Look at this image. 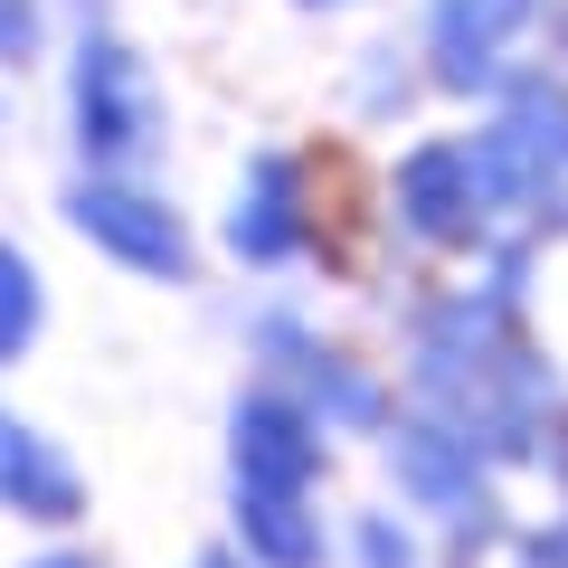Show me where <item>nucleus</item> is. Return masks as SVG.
Here are the masks:
<instances>
[{"instance_id":"7ed1b4c3","label":"nucleus","mask_w":568,"mask_h":568,"mask_svg":"<svg viewBox=\"0 0 568 568\" xmlns=\"http://www.w3.org/2000/svg\"><path fill=\"white\" fill-rule=\"evenodd\" d=\"M67 219H77L85 237L104 246V256L142 265V275H181V265H190V237H181V219H171L162 200H142V190H114V181H85L77 200H67Z\"/></svg>"},{"instance_id":"dca6fc26","label":"nucleus","mask_w":568,"mask_h":568,"mask_svg":"<svg viewBox=\"0 0 568 568\" xmlns=\"http://www.w3.org/2000/svg\"><path fill=\"white\" fill-rule=\"evenodd\" d=\"M39 568H85V559H39Z\"/></svg>"},{"instance_id":"6e6552de","label":"nucleus","mask_w":568,"mask_h":568,"mask_svg":"<svg viewBox=\"0 0 568 568\" xmlns=\"http://www.w3.org/2000/svg\"><path fill=\"white\" fill-rule=\"evenodd\" d=\"M237 530L265 568H323V530L304 521L294 484H237Z\"/></svg>"},{"instance_id":"9b49d317","label":"nucleus","mask_w":568,"mask_h":568,"mask_svg":"<svg viewBox=\"0 0 568 568\" xmlns=\"http://www.w3.org/2000/svg\"><path fill=\"white\" fill-rule=\"evenodd\" d=\"M29 332H39V275L20 246H0V361H20Z\"/></svg>"},{"instance_id":"1a4fd4ad","label":"nucleus","mask_w":568,"mask_h":568,"mask_svg":"<svg viewBox=\"0 0 568 568\" xmlns=\"http://www.w3.org/2000/svg\"><path fill=\"white\" fill-rule=\"evenodd\" d=\"M398 474L417 503H436L446 521H474L484 511V493H474V436L455 446V436H436V426H407L398 436Z\"/></svg>"},{"instance_id":"39448f33","label":"nucleus","mask_w":568,"mask_h":568,"mask_svg":"<svg viewBox=\"0 0 568 568\" xmlns=\"http://www.w3.org/2000/svg\"><path fill=\"white\" fill-rule=\"evenodd\" d=\"M313 455H323V436H313L304 407L284 398H246L237 407V484H313Z\"/></svg>"},{"instance_id":"ddd939ff","label":"nucleus","mask_w":568,"mask_h":568,"mask_svg":"<svg viewBox=\"0 0 568 568\" xmlns=\"http://www.w3.org/2000/svg\"><path fill=\"white\" fill-rule=\"evenodd\" d=\"M361 549H369V568H407V540H398L388 521H369V530H361Z\"/></svg>"},{"instance_id":"20e7f679","label":"nucleus","mask_w":568,"mask_h":568,"mask_svg":"<svg viewBox=\"0 0 568 568\" xmlns=\"http://www.w3.org/2000/svg\"><path fill=\"white\" fill-rule=\"evenodd\" d=\"M398 209H407V227L436 237V246L474 237V219H484V171H474V152H465V142H426V152H407Z\"/></svg>"},{"instance_id":"423d86ee","label":"nucleus","mask_w":568,"mask_h":568,"mask_svg":"<svg viewBox=\"0 0 568 568\" xmlns=\"http://www.w3.org/2000/svg\"><path fill=\"white\" fill-rule=\"evenodd\" d=\"M0 503L29 521H77V474L48 455V436H29L20 417H0Z\"/></svg>"},{"instance_id":"2eb2a0df","label":"nucleus","mask_w":568,"mask_h":568,"mask_svg":"<svg viewBox=\"0 0 568 568\" xmlns=\"http://www.w3.org/2000/svg\"><path fill=\"white\" fill-rule=\"evenodd\" d=\"M200 568H237V559H219V549H209V559H200Z\"/></svg>"},{"instance_id":"f8f14e48","label":"nucleus","mask_w":568,"mask_h":568,"mask_svg":"<svg viewBox=\"0 0 568 568\" xmlns=\"http://www.w3.org/2000/svg\"><path fill=\"white\" fill-rule=\"evenodd\" d=\"M29 39H39V10L29 0H0V58H29Z\"/></svg>"},{"instance_id":"9d476101","label":"nucleus","mask_w":568,"mask_h":568,"mask_svg":"<svg viewBox=\"0 0 568 568\" xmlns=\"http://www.w3.org/2000/svg\"><path fill=\"white\" fill-rule=\"evenodd\" d=\"M530 0H446L436 10V67H446V85H474L493 67V48H503V29L521 20Z\"/></svg>"},{"instance_id":"4468645a","label":"nucleus","mask_w":568,"mask_h":568,"mask_svg":"<svg viewBox=\"0 0 568 568\" xmlns=\"http://www.w3.org/2000/svg\"><path fill=\"white\" fill-rule=\"evenodd\" d=\"M521 568H568V530H540V540L521 549Z\"/></svg>"},{"instance_id":"0eeeda50","label":"nucleus","mask_w":568,"mask_h":568,"mask_svg":"<svg viewBox=\"0 0 568 568\" xmlns=\"http://www.w3.org/2000/svg\"><path fill=\"white\" fill-rule=\"evenodd\" d=\"M294 190H304V181H294V162H275V152L246 171V200H237V219H227L237 256H256V265L294 256V237H304V209H294Z\"/></svg>"},{"instance_id":"f257e3e1","label":"nucleus","mask_w":568,"mask_h":568,"mask_svg":"<svg viewBox=\"0 0 568 568\" xmlns=\"http://www.w3.org/2000/svg\"><path fill=\"white\" fill-rule=\"evenodd\" d=\"M77 142H85V162H133L152 142V77H142L133 48L114 39L77 48Z\"/></svg>"},{"instance_id":"f03ea898","label":"nucleus","mask_w":568,"mask_h":568,"mask_svg":"<svg viewBox=\"0 0 568 568\" xmlns=\"http://www.w3.org/2000/svg\"><path fill=\"white\" fill-rule=\"evenodd\" d=\"M493 200H549V181H568V104L559 95H521L474 152Z\"/></svg>"}]
</instances>
